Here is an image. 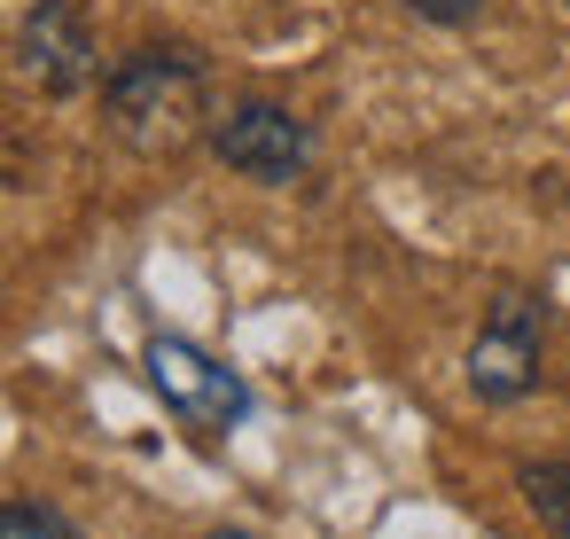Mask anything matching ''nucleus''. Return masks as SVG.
Returning <instances> with one entry per match:
<instances>
[{"label":"nucleus","mask_w":570,"mask_h":539,"mask_svg":"<svg viewBox=\"0 0 570 539\" xmlns=\"http://www.w3.org/2000/svg\"><path fill=\"white\" fill-rule=\"evenodd\" d=\"M0 539H79V531L40 500H0Z\"/></svg>","instance_id":"0eeeda50"},{"label":"nucleus","mask_w":570,"mask_h":539,"mask_svg":"<svg viewBox=\"0 0 570 539\" xmlns=\"http://www.w3.org/2000/svg\"><path fill=\"white\" fill-rule=\"evenodd\" d=\"M17 56H24V79L40 95H79L95 79V32H87V17L71 0H40L24 17V32H17Z\"/></svg>","instance_id":"39448f33"},{"label":"nucleus","mask_w":570,"mask_h":539,"mask_svg":"<svg viewBox=\"0 0 570 539\" xmlns=\"http://www.w3.org/2000/svg\"><path fill=\"white\" fill-rule=\"evenodd\" d=\"M141 367H149L157 399H165L188 430H204V438H227V430L250 414V383H243L227 360H212L204 344H188V336H149Z\"/></svg>","instance_id":"f03ea898"},{"label":"nucleus","mask_w":570,"mask_h":539,"mask_svg":"<svg viewBox=\"0 0 570 539\" xmlns=\"http://www.w3.org/2000/svg\"><path fill=\"white\" fill-rule=\"evenodd\" d=\"M515 492H523V508L539 516L547 539H570V461H523Z\"/></svg>","instance_id":"423d86ee"},{"label":"nucleus","mask_w":570,"mask_h":539,"mask_svg":"<svg viewBox=\"0 0 570 539\" xmlns=\"http://www.w3.org/2000/svg\"><path fill=\"white\" fill-rule=\"evenodd\" d=\"M212 157L258 188H289L305 165H313V134L305 118H289L282 102H235L212 118Z\"/></svg>","instance_id":"20e7f679"},{"label":"nucleus","mask_w":570,"mask_h":539,"mask_svg":"<svg viewBox=\"0 0 570 539\" xmlns=\"http://www.w3.org/2000/svg\"><path fill=\"white\" fill-rule=\"evenodd\" d=\"M539 344H547V313L523 290H500L476 344H469V391L484 406H515L539 391Z\"/></svg>","instance_id":"7ed1b4c3"},{"label":"nucleus","mask_w":570,"mask_h":539,"mask_svg":"<svg viewBox=\"0 0 570 539\" xmlns=\"http://www.w3.org/2000/svg\"><path fill=\"white\" fill-rule=\"evenodd\" d=\"M102 102H110V126L134 149H149V157L180 149L204 118V63L188 48H134V56H118Z\"/></svg>","instance_id":"f257e3e1"},{"label":"nucleus","mask_w":570,"mask_h":539,"mask_svg":"<svg viewBox=\"0 0 570 539\" xmlns=\"http://www.w3.org/2000/svg\"><path fill=\"white\" fill-rule=\"evenodd\" d=\"M399 9H414L422 24H469V17L484 9V0H399Z\"/></svg>","instance_id":"6e6552de"},{"label":"nucleus","mask_w":570,"mask_h":539,"mask_svg":"<svg viewBox=\"0 0 570 539\" xmlns=\"http://www.w3.org/2000/svg\"><path fill=\"white\" fill-rule=\"evenodd\" d=\"M212 539H258V531H212Z\"/></svg>","instance_id":"1a4fd4ad"}]
</instances>
